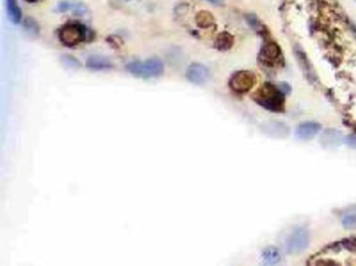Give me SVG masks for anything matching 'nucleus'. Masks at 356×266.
Returning a JSON list of instances; mask_svg holds the SVG:
<instances>
[{"mask_svg":"<svg viewBox=\"0 0 356 266\" xmlns=\"http://www.w3.org/2000/svg\"><path fill=\"white\" fill-rule=\"evenodd\" d=\"M321 130V126L316 122H304L296 130V136L301 140H310L318 132Z\"/></svg>","mask_w":356,"mask_h":266,"instance_id":"obj_10","label":"nucleus"},{"mask_svg":"<svg viewBox=\"0 0 356 266\" xmlns=\"http://www.w3.org/2000/svg\"><path fill=\"white\" fill-rule=\"evenodd\" d=\"M283 92L271 84H265L264 86L257 91L254 98L261 106L268 111L280 112L284 108Z\"/></svg>","mask_w":356,"mask_h":266,"instance_id":"obj_1","label":"nucleus"},{"mask_svg":"<svg viewBox=\"0 0 356 266\" xmlns=\"http://www.w3.org/2000/svg\"><path fill=\"white\" fill-rule=\"evenodd\" d=\"M205 2H209L213 6H223L226 4V0H205Z\"/></svg>","mask_w":356,"mask_h":266,"instance_id":"obj_23","label":"nucleus"},{"mask_svg":"<svg viewBox=\"0 0 356 266\" xmlns=\"http://www.w3.org/2000/svg\"><path fill=\"white\" fill-rule=\"evenodd\" d=\"M89 30L79 22L66 23L58 32L60 42L66 47H75L88 39Z\"/></svg>","mask_w":356,"mask_h":266,"instance_id":"obj_3","label":"nucleus"},{"mask_svg":"<svg viewBox=\"0 0 356 266\" xmlns=\"http://www.w3.org/2000/svg\"><path fill=\"white\" fill-rule=\"evenodd\" d=\"M247 20H248V22H249V24H250V26L253 28L254 30H259V28H262V26H260V23H259L258 19L256 18V16H254V15H248V16H247Z\"/></svg>","mask_w":356,"mask_h":266,"instance_id":"obj_21","label":"nucleus"},{"mask_svg":"<svg viewBox=\"0 0 356 266\" xmlns=\"http://www.w3.org/2000/svg\"><path fill=\"white\" fill-rule=\"evenodd\" d=\"M343 141H345V143L348 145V146L356 150V136L355 135L347 136L345 139H343Z\"/></svg>","mask_w":356,"mask_h":266,"instance_id":"obj_22","label":"nucleus"},{"mask_svg":"<svg viewBox=\"0 0 356 266\" xmlns=\"http://www.w3.org/2000/svg\"><path fill=\"white\" fill-rule=\"evenodd\" d=\"M23 28L31 37H38L40 34L39 23L30 16L23 20Z\"/></svg>","mask_w":356,"mask_h":266,"instance_id":"obj_18","label":"nucleus"},{"mask_svg":"<svg viewBox=\"0 0 356 266\" xmlns=\"http://www.w3.org/2000/svg\"><path fill=\"white\" fill-rule=\"evenodd\" d=\"M342 141H343V138H342L341 132L336 130H333V128L325 130L320 137L321 145L324 148H327V150L337 148Z\"/></svg>","mask_w":356,"mask_h":266,"instance_id":"obj_9","label":"nucleus"},{"mask_svg":"<svg viewBox=\"0 0 356 266\" xmlns=\"http://www.w3.org/2000/svg\"><path fill=\"white\" fill-rule=\"evenodd\" d=\"M279 89H280L282 92H283L284 94H285V93H289V91H290V87L288 86V84H287L286 82H282V84H280Z\"/></svg>","mask_w":356,"mask_h":266,"instance_id":"obj_24","label":"nucleus"},{"mask_svg":"<svg viewBox=\"0 0 356 266\" xmlns=\"http://www.w3.org/2000/svg\"><path fill=\"white\" fill-rule=\"evenodd\" d=\"M234 44V38L233 36L227 32H223L217 34L214 41V48L219 52H227L231 50Z\"/></svg>","mask_w":356,"mask_h":266,"instance_id":"obj_14","label":"nucleus"},{"mask_svg":"<svg viewBox=\"0 0 356 266\" xmlns=\"http://www.w3.org/2000/svg\"><path fill=\"white\" fill-rule=\"evenodd\" d=\"M56 10L59 13H66L71 12L76 16H84L88 12V8L84 2L79 0H62L57 4Z\"/></svg>","mask_w":356,"mask_h":266,"instance_id":"obj_8","label":"nucleus"},{"mask_svg":"<svg viewBox=\"0 0 356 266\" xmlns=\"http://www.w3.org/2000/svg\"><path fill=\"white\" fill-rule=\"evenodd\" d=\"M127 2H129V0H127Z\"/></svg>","mask_w":356,"mask_h":266,"instance_id":"obj_26","label":"nucleus"},{"mask_svg":"<svg viewBox=\"0 0 356 266\" xmlns=\"http://www.w3.org/2000/svg\"><path fill=\"white\" fill-rule=\"evenodd\" d=\"M86 67L94 71L108 70L113 67V63L106 56H91L87 58V61H86Z\"/></svg>","mask_w":356,"mask_h":266,"instance_id":"obj_12","label":"nucleus"},{"mask_svg":"<svg viewBox=\"0 0 356 266\" xmlns=\"http://www.w3.org/2000/svg\"><path fill=\"white\" fill-rule=\"evenodd\" d=\"M262 258L265 264L274 265L281 260V254L275 246H268L262 252Z\"/></svg>","mask_w":356,"mask_h":266,"instance_id":"obj_17","label":"nucleus"},{"mask_svg":"<svg viewBox=\"0 0 356 266\" xmlns=\"http://www.w3.org/2000/svg\"><path fill=\"white\" fill-rule=\"evenodd\" d=\"M341 224L347 230L356 228V210H351L342 215Z\"/></svg>","mask_w":356,"mask_h":266,"instance_id":"obj_19","label":"nucleus"},{"mask_svg":"<svg viewBox=\"0 0 356 266\" xmlns=\"http://www.w3.org/2000/svg\"><path fill=\"white\" fill-rule=\"evenodd\" d=\"M24 2H30V4H35V2H40V0H24Z\"/></svg>","mask_w":356,"mask_h":266,"instance_id":"obj_25","label":"nucleus"},{"mask_svg":"<svg viewBox=\"0 0 356 266\" xmlns=\"http://www.w3.org/2000/svg\"><path fill=\"white\" fill-rule=\"evenodd\" d=\"M61 62L63 63V65L65 67H68V68L76 69V68L81 67V63H80L79 60L76 58L75 56H69V54H65L61 58Z\"/></svg>","mask_w":356,"mask_h":266,"instance_id":"obj_20","label":"nucleus"},{"mask_svg":"<svg viewBox=\"0 0 356 266\" xmlns=\"http://www.w3.org/2000/svg\"><path fill=\"white\" fill-rule=\"evenodd\" d=\"M309 244V232L305 228H294L286 239V250L289 254H300Z\"/></svg>","mask_w":356,"mask_h":266,"instance_id":"obj_4","label":"nucleus"},{"mask_svg":"<svg viewBox=\"0 0 356 266\" xmlns=\"http://www.w3.org/2000/svg\"><path fill=\"white\" fill-rule=\"evenodd\" d=\"M280 54H281V50L277 43L273 41H268L264 43L261 50V56L263 58L262 60L264 62L272 63L273 61H276V60L279 58Z\"/></svg>","mask_w":356,"mask_h":266,"instance_id":"obj_13","label":"nucleus"},{"mask_svg":"<svg viewBox=\"0 0 356 266\" xmlns=\"http://www.w3.org/2000/svg\"><path fill=\"white\" fill-rule=\"evenodd\" d=\"M256 82V76L250 71H238L232 76L229 80L230 88L236 93L250 91Z\"/></svg>","mask_w":356,"mask_h":266,"instance_id":"obj_5","label":"nucleus"},{"mask_svg":"<svg viewBox=\"0 0 356 266\" xmlns=\"http://www.w3.org/2000/svg\"><path fill=\"white\" fill-rule=\"evenodd\" d=\"M294 52H296V56H297V60L299 62V65L301 66L306 78H307L310 82H314L316 80V76L313 72V68L309 62L307 56H306V54L301 50L300 47H297Z\"/></svg>","mask_w":356,"mask_h":266,"instance_id":"obj_11","label":"nucleus"},{"mask_svg":"<svg viewBox=\"0 0 356 266\" xmlns=\"http://www.w3.org/2000/svg\"><path fill=\"white\" fill-rule=\"evenodd\" d=\"M214 16L210 13L209 10H200L198 14L195 15V23L196 26L201 28H208L214 26Z\"/></svg>","mask_w":356,"mask_h":266,"instance_id":"obj_16","label":"nucleus"},{"mask_svg":"<svg viewBox=\"0 0 356 266\" xmlns=\"http://www.w3.org/2000/svg\"><path fill=\"white\" fill-rule=\"evenodd\" d=\"M9 19L14 24H19L22 20V12L17 0H6Z\"/></svg>","mask_w":356,"mask_h":266,"instance_id":"obj_15","label":"nucleus"},{"mask_svg":"<svg viewBox=\"0 0 356 266\" xmlns=\"http://www.w3.org/2000/svg\"><path fill=\"white\" fill-rule=\"evenodd\" d=\"M126 69L132 76L136 78H158L163 74L164 64L160 58H152L143 62L140 61L130 62L127 65Z\"/></svg>","mask_w":356,"mask_h":266,"instance_id":"obj_2","label":"nucleus"},{"mask_svg":"<svg viewBox=\"0 0 356 266\" xmlns=\"http://www.w3.org/2000/svg\"><path fill=\"white\" fill-rule=\"evenodd\" d=\"M260 130L263 134L269 138L284 139L289 134V128L287 126L281 122H266L260 126Z\"/></svg>","mask_w":356,"mask_h":266,"instance_id":"obj_6","label":"nucleus"},{"mask_svg":"<svg viewBox=\"0 0 356 266\" xmlns=\"http://www.w3.org/2000/svg\"><path fill=\"white\" fill-rule=\"evenodd\" d=\"M209 70L200 63H193L189 65L186 69L185 76L186 78L194 84H203L209 80Z\"/></svg>","mask_w":356,"mask_h":266,"instance_id":"obj_7","label":"nucleus"}]
</instances>
